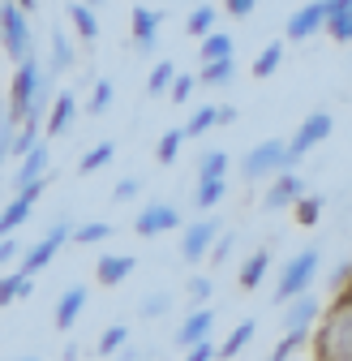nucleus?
<instances>
[{"instance_id": "58836bf2", "label": "nucleus", "mask_w": 352, "mask_h": 361, "mask_svg": "<svg viewBox=\"0 0 352 361\" xmlns=\"http://www.w3.org/2000/svg\"><path fill=\"white\" fill-rule=\"evenodd\" d=\"M292 211H296V224H301V228H314V224L322 219V198H318V194H305Z\"/></svg>"}, {"instance_id": "393cba45", "label": "nucleus", "mask_w": 352, "mask_h": 361, "mask_svg": "<svg viewBox=\"0 0 352 361\" xmlns=\"http://www.w3.org/2000/svg\"><path fill=\"white\" fill-rule=\"evenodd\" d=\"M198 56H202V65H215V61H232V35H224V30L206 35V39L198 43Z\"/></svg>"}, {"instance_id": "c9c22d12", "label": "nucleus", "mask_w": 352, "mask_h": 361, "mask_svg": "<svg viewBox=\"0 0 352 361\" xmlns=\"http://www.w3.org/2000/svg\"><path fill=\"white\" fill-rule=\"evenodd\" d=\"M112 99H116V86H112L108 78H99V82L91 86V99H86V112H91V116H103V112L112 108Z\"/></svg>"}, {"instance_id": "ea45409f", "label": "nucleus", "mask_w": 352, "mask_h": 361, "mask_svg": "<svg viewBox=\"0 0 352 361\" xmlns=\"http://www.w3.org/2000/svg\"><path fill=\"white\" fill-rule=\"evenodd\" d=\"M39 142H43V138H39V129H34V125H22V129H18V138H13V147H9V155H13V159H26Z\"/></svg>"}, {"instance_id": "ddd939ff", "label": "nucleus", "mask_w": 352, "mask_h": 361, "mask_svg": "<svg viewBox=\"0 0 352 361\" xmlns=\"http://www.w3.org/2000/svg\"><path fill=\"white\" fill-rule=\"evenodd\" d=\"M48 164H52V147H48V142H39L26 159H18V172H13V180H9L13 194L39 185V180H48Z\"/></svg>"}, {"instance_id": "9d476101", "label": "nucleus", "mask_w": 352, "mask_h": 361, "mask_svg": "<svg viewBox=\"0 0 352 361\" xmlns=\"http://www.w3.org/2000/svg\"><path fill=\"white\" fill-rule=\"evenodd\" d=\"M43 190H48V180H39V185H30V190L13 194V198L5 202V211H0V241L13 237L22 224L30 219V211H34V202H39V194H43Z\"/></svg>"}, {"instance_id": "f03ea898", "label": "nucleus", "mask_w": 352, "mask_h": 361, "mask_svg": "<svg viewBox=\"0 0 352 361\" xmlns=\"http://www.w3.org/2000/svg\"><path fill=\"white\" fill-rule=\"evenodd\" d=\"M318 250L310 245V250H301V254H292L284 267H279V284H275V293H271V301L275 305H288V301H296V297H305L310 293V284H314V276H318Z\"/></svg>"}, {"instance_id": "6e6552de", "label": "nucleus", "mask_w": 352, "mask_h": 361, "mask_svg": "<svg viewBox=\"0 0 352 361\" xmlns=\"http://www.w3.org/2000/svg\"><path fill=\"white\" fill-rule=\"evenodd\" d=\"M219 233H224V228H219V219H215V215H202V219L185 224V233H181V258H185V262H202V258H210Z\"/></svg>"}, {"instance_id": "2f4dec72", "label": "nucleus", "mask_w": 352, "mask_h": 361, "mask_svg": "<svg viewBox=\"0 0 352 361\" xmlns=\"http://www.w3.org/2000/svg\"><path fill=\"white\" fill-rule=\"evenodd\" d=\"M116 228L108 219H86V224H73V241L77 245H99V241H108Z\"/></svg>"}, {"instance_id": "c85d7f7f", "label": "nucleus", "mask_w": 352, "mask_h": 361, "mask_svg": "<svg viewBox=\"0 0 352 361\" xmlns=\"http://www.w3.org/2000/svg\"><path fill=\"white\" fill-rule=\"evenodd\" d=\"M112 159H116V142H112V138H108V142H95L91 151H86V155L77 159V172H82V176H91V172L108 168Z\"/></svg>"}, {"instance_id": "a878e982", "label": "nucleus", "mask_w": 352, "mask_h": 361, "mask_svg": "<svg viewBox=\"0 0 352 361\" xmlns=\"http://www.w3.org/2000/svg\"><path fill=\"white\" fill-rule=\"evenodd\" d=\"M198 180H228V151H202L198 155Z\"/></svg>"}, {"instance_id": "79ce46f5", "label": "nucleus", "mask_w": 352, "mask_h": 361, "mask_svg": "<svg viewBox=\"0 0 352 361\" xmlns=\"http://www.w3.org/2000/svg\"><path fill=\"white\" fill-rule=\"evenodd\" d=\"M18 121L9 116V108L5 112H0V168H5V155H9V147H13V138H18Z\"/></svg>"}, {"instance_id": "7c9ffc66", "label": "nucleus", "mask_w": 352, "mask_h": 361, "mask_svg": "<svg viewBox=\"0 0 352 361\" xmlns=\"http://www.w3.org/2000/svg\"><path fill=\"white\" fill-rule=\"evenodd\" d=\"M189 142V133H185V125H172L163 138H159V147H155V159L159 164H176V155H181V147Z\"/></svg>"}, {"instance_id": "412c9836", "label": "nucleus", "mask_w": 352, "mask_h": 361, "mask_svg": "<svg viewBox=\"0 0 352 361\" xmlns=\"http://www.w3.org/2000/svg\"><path fill=\"white\" fill-rule=\"evenodd\" d=\"M267 271H271V250H249L245 262H241V288L253 293L262 280H267Z\"/></svg>"}, {"instance_id": "603ef678", "label": "nucleus", "mask_w": 352, "mask_h": 361, "mask_svg": "<svg viewBox=\"0 0 352 361\" xmlns=\"http://www.w3.org/2000/svg\"><path fill=\"white\" fill-rule=\"evenodd\" d=\"M232 18H249L253 9H258V0H228V5H224Z\"/></svg>"}, {"instance_id": "a18cd8bd", "label": "nucleus", "mask_w": 352, "mask_h": 361, "mask_svg": "<svg viewBox=\"0 0 352 361\" xmlns=\"http://www.w3.org/2000/svg\"><path fill=\"white\" fill-rule=\"evenodd\" d=\"M138 194H142V180H138V176H125V180H116L112 202H134Z\"/></svg>"}, {"instance_id": "5701e85b", "label": "nucleus", "mask_w": 352, "mask_h": 361, "mask_svg": "<svg viewBox=\"0 0 352 361\" xmlns=\"http://www.w3.org/2000/svg\"><path fill=\"white\" fill-rule=\"evenodd\" d=\"M65 69H73V43L65 30H52V52H48V73L61 78Z\"/></svg>"}, {"instance_id": "20e7f679", "label": "nucleus", "mask_w": 352, "mask_h": 361, "mask_svg": "<svg viewBox=\"0 0 352 361\" xmlns=\"http://www.w3.org/2000/svg\"><path fill=\"white\" fill-rule=\"evenodd\" d=\"M0 43H5V56L13 65H26L34 56V39H30V22L18 5H0Z\"/></svg>"}, {"instance_id": "864d4df0", "label": "nucleus", "mask_w": 352, "mask_h": 361, "mask_svg": "<svg viewBox=\"0 0 352 361\" xmlns=\"http://www.w3.org/2000/svg\"><path fill=\"white\" fill-rule=\"evenodd\" d=\"M219 125H237V108L232 104H219Z\"/></svg>"}, {"instance_id": "bb28decb", "label": "nucleus", "mask_w": 352, "mask_h": 361, "mask_svg": "<svg viewBox=\"0 0 352 361\" xmlns=\"http://www.w3.org/2000/svg\"><path fill=\"white\" fill-rule=\"evenodd\" d=\"M253 331H258V323H253V319H245V323H237V327L228 331V340H224V344H219V357H224V361H232V357H241V353H245V344L253 340Z\"/></svg>"}, {"instance_id": "6ab92c4d", "label": "nucleus", "mask_w": 352, "mask_h": 361, "mask_svg": "<svg viewBox=\"0 0 352 361\" xmlns=\"http://www.w3.org/2000/svg\"><path fill=\"white\" fill-rule=\"evenodd\" d=\"M73 116H77V99H73V90H56V104H52L48 121H43V133H48V138H61V133H69Z\"/></svg>"}, {"instance_id": "2eb2a0df", "label": "nucleus", "mask_w": 352, "mask_h": 361, "mask_svg": "<svg viewBox=\"0 0 352 361\" xmlns=\"http://www.w3.org/2000/svg\"><path fill=\"white\" fill-rule=\"evenodd\" d=\"M86 301H91V288H86V284H69V288L61 293V301H56V314H52L56 331H69V327L77 323V314L86 310Z\"/></svg>"}, {"instance_id": "49530a36", "label": "nucleus", "mask_w": 352, "mask_h": 361, "mask_svg": "<svg viewBox=\"0 0 352 361\" xmlns=\"http://www.w3.org/2000/svg\"><path fill=\"white\" fill-rule=\"evenodd\" d=\"M138 310H142V319H159V314L172 310V297H168V293H155V297H146Z\"/></svg>"}, {"instance_id": "6e6d98bb", "label": "nucleus", "mask_w": 352, "mask_h": 361, "mask_svg": "<svg viewBox=\"0 0 352 361\" xmlns=\"http://www.w3.org/2000/svg\"><path fill=\"white\" fill-rule=\"evenodd\" d=\"M22 361H39V357H22Z\"/></svg>"}, {"instance_id": "423d86ee", "label": "nucleus", "mask_w": 352, "mask_h": 361, "mask_svg": "<svg viewBox=\"0 0 352 361\" xmlns=\"http://www.w3.org/2000/svg\"><path fill=\"white\" fill-rule=\"evenodd\" d=\"M331 129H335V116H331V112H310V116H305V121L296 125V133L288 138V155H292V164H301L314 147H322V142L331 138Z\"/></svg>"}, {"instance_id": "4468645a", "label": "nucleus", "mask_w": 352, "mask_h": 361, "mask_svg": "<svg viewBox=\"0 0 352 361\" xmlns=\"http://www.w3.org/2000/svg\"><path fill=\"white\" fill-rule=\"evenodd\" d=\"M305 198V180L296 176V172H279L271 185H267V194H262V202H267V211H284V207H296Z\"/></svg>"}, {"instance_id": "c756f323", "label": "nucleus", "mask_w": 352, "mask_h": 361, "mask_svg": "<svg viewBox=\"0 0 352 361\" xmlns=\"http://www.w3.org/2000/svg\"><path fill=\"white\" fill-rule=\"evenodd\" d=\"M215 22H219V9L215 5H194L189 18H185V30L194 39H206V35H215Z\"/></svg>"}, {"instance_id": "72a5a7b5", "label": "nucleus", "mask_w": 352, "mask_h": 361, "mask_svg": "<svg viewBox=\"0 0 352 361\" xmlns=\"http://www.w3.org/2000/svg\"><path fill=\"white\" fill-rule=\"evenodd\" d=\"M219 125V108L215 104H202V108H194V116L185 121V133L189 138H202V133H210Z\"/></svg>"}, {"instance_id": "aec40b11", "label": "nucleus", "mask_w": 352, "mask_h": 361, "mask_svg": "<svg viewBox=\"0 0 352 361\" xmlns=\"http://www.w3.org/2000/svg\"><path fill=\"white\" fill-rule=\"evenodd\" d=\"M327 35L335 43H352V0H327Z\"/></svg>"}, {"instance_id": "de8ad7c7", "label": "nucleus", "mask_w": 352, "mask_h": 361, "mask_svg": "<svg viewBox=\"0 0 352 361\" xmlns=\"http://www.w3.org/2000/svg\"><path fill=\"white\" fill-rule=\"evenodd\" d=\"M301 344H305V336H284V340L271 348V357H267V361H292V353H296Z\"/></svg>"}, {"instance_id": "7ed1b4c3", "label": "nucleus", "mask_w": 352, "mask_h": 361, "mask_svg": "<svg viewBox=\"0 0 352 361\" xmlns=\"http://www.w3.org/2000/svg\"><path fill=\"white\" fill-rule=\"evenodd\" d=\"M292 155H288V142L284 138H267L241 155V176L245 180H262V176H279V172H292Z\"/></svg>"}, {"instance_id": "1a4fd4ad", "label": "nucleus", "mask_w": 352, "mask_h": 361, "mask_svg": "<svg viewBox=\"0 0 352 361\" xmlns=\"http://www.w3.org/2000/svg\"><path fill=\"white\" fill-rule=\"evenodd\" d=\"M172 228H181V211H176L172 202H146L134 215V233L138 237H163Z\"/></svg>"}, {"instance_id": "0eeeda50", "label": "nucleus", "mask_w": 352, "mask_h": 361, "mask_svg": "<svg viewBox=\"0 0 352 361\" xmlns=\"http://www.w3.org/2000/svg\"><path fill=\"white\" fill-rule=\"evenodd\" d=\"M69 237H73V224H69V219L52 224V228H48V237H43V241H34L30 250H22V276H30V280H34L39 271L48 267L52 258H56V250H61Z\"/></svg>"}, {"instance_id": "9b49d317", "label": "nucleus", "mask_w": 352, "mask_h": 361, "mask_svg": "<svg viewBox=\"0 0 352 361\" xmlns=\"http://www.w3.org/2000/svg\"><path fill=\"white\" fill-rule=\"evenodd\" d=\"M318 314H322L318 297H314V293H305V297H296V301H288V305H284L279 327H284V336H310V327H314Z\"/></svg>"}, {"instance_id": "f257e3e1", "label": "nucleus", "mask_w": 352, "mask_h": 361, "mask_svg": "<svg viewBox=\"0 0 352 361\" xmlns=\"http://www.w3.org/2000/svg\"><path fill=\"white\" fill-rule=\"evenodd\" d=\"M314 361H352V305L331 301L314 336Z\"/></svg>"}, {"instance_id": "5fc2aeb1", "label": "nucleus", "mask_w": 352, "mask_h": 361, "mask_svg": "<svg viewBox=\"0 0 352 361\" xmlns=\"http://www.w3.org/2000/svg\"><path fill=\"white\" fill-rule=\"evenodd\" d=\"M335 301H344V305H352V280H348V288H344V293H339Z\"/></svg>"}, {"instance_id": "a19ab883", "label": "nucleus", "mask_w": 352, "mask_h": 361, "mask_svg": "<svg viewBox=\"0 0 352 361\" xmlns=\"http://www.w3.org/2000/svg\"><path fill=\"white\" fill-rule=\"evenodd\" d=\"M194 90H198V73H176V82H172V104H189L194 99Z\"/></svg>"}, {"instance_id": "09e8293b", "label": "nucleus", "mask_w": 352, "mask_h": 361, "mask_svg": "<svg viewBox=\"0 0 352 361\" xmlns=\"http://www.w3.org/2000/svg\"><path fill=\"white\" fill-rule=\"evenodd\" d=\"M348 280H352V258H344V262H335V271H331V280H327V284H331V293L339 297V293L348 288Z\"/></svg>"}, {"instance_id": "37998d69", "label": "nucleus", "mask_w": 352, "mask_h": 361, "mask_svg": "<svg viewBox=\"0 0 352 361\" xmlns=\"http://www.w3.org/2000/svg\"><path fill=\"white\" fill-rule=\"evenodd\" d=\"M185 293H189V301H194V310H202V305L210 301V293H215V284H210V276H194Z\"/></svg>"}, {"instance_id": "f8f14e48", "label": "nucleus", "mask_w": 352, "mask_h": 361, "mask_svg": "<svg viewBox=\"0 0 352 361\" xmlns=\"http://www.w3.org/2000/svg\"><path fill=\"white\" fill-rule=\"evenodd\" d=\"M318 30H327V0H310V5H301V9L288 18V26H284V35H288L292 43L314 39Z\"/></svg>"}, {"instance_id": "4be33fe9", "label": "nucleus", "mask_w": 352, "mask_h": 361, "mask_svg": "<svg viewBox=\"0 0 352 361\" xmlns=\"http://www.w3.org/2000/svg\"><path fill=\"white\" fill-rule=\"evenodd\" d=\"M65 13H69V22H73V30H77L82 43H95L99 39V18H95L91 5H65Z\"/></svg>"}, {"instance_id": "dca6fc26", "label": "nucleus", "mask_w": 352, "mask_h": 361, "mask_svg": "<svg viewBox=\"0 0 352 361\" xmlns=\"http://www.w3.org/2000/svg\"><path fill=\"white\" fill-rule=\"evenodd\" d=\"M159 22H163V13H159V9H146V5H138L134 13H129V26H134L138 52H155V43H159Z\"/></svg>"}, {"instance_id": "3c124183", "label": "nucleus", "mask_w": 352, "mask_h": 361, "mask_svg": "<svg viewBox=\"0 0 352 361\" xmlns=\"http://www.w3.org/2000/svg\"><path fill=\"white\" fill-rule=\"evenodd\" d=\"M22 258V245L13 241V237H5V241H0V267H9V262H18Z\"/></svg>"}, {"instance_id": "4c0bfd02", "label": "nucleus", "mask_w": 352, "mask_h": 361, "mask_svg": "<svg viewBox=\"0 0 352 361\" xmlns=\"http://www.w3.org/2000/svg\"><path fill=\"white\" fill-rule=\"evenodd\" d=\"M172 82H176V65H172V61H159V65L151 69V78H146V95H168Z\"/></svg>"}, {"instance_id": "39448f33", "label": "nucleus", "mask_w": 352, "mask_h": 361, "mask_svg": "<svg viewBox=\"0 0 352 361\" xmlns=\"http://www.w3.org/2000/svg\"><path fill=\"white\" fill-rule=\"evenodd\" d=\"M39 82H43V61H39V56H30L26 65L13 69V82H9V116H13L18 125L26 121V112H30V104H34Z\"/></svg>"}, {"instance_id": "c03bdc74", "label": "nucleus", "mask_w": 352, "mask_h": 361, "mask_svg": "<svg viewBox=\"0 0 352 361\" xmlns=\"http://www.w3.org/2000/svg\"><path fill=\"white\" fill-rule=\"evenodd\" d=\"M232 250H237V233H219V241L210 250V267H224L232 258Z\"/></svg>"}, {"instance_id": "473e14b6", "label": "nucleus", "mask_w": 352, "mask_h": 361, "mask_svg": "<svg viewBox=\"0 0 352 361\" xmlns=\"http://www.w3.org/2000/svg\"><path fill=\"white\" fill-rule=\"evenodd\" d=\"M279 65H284V43L275 39V43H267V48L253 56V78H271Z\"/></svg>"}, {"instance_id": "f704fd0d", "label": "nucleus", "mask_w": 352, "mask_h": 361, "mask_svg": "<svg viewBox=\"0 0 352 361\" xmlns=\"http://www.w3.org/2000/svg\"><path fill=\"white\" fill-rule=\"evenodd\" d=\"M120 348H129V327L125 323H112L103 336H99V357H120Z\"/></svg>"}, {"instance_id": "a211bd4d", "label": "nucleus", "mask_w": 352, "mask_h": 361, "mask_svg": "<svg viewBox=\"0 0 352 361\" xmlns=\"http://www.w3.org/2000/svg\"><path fill=\"white\" fill-rule=\"evenodd\" d=\"M134 267H138V258H129V254H99L95 280H99L103 288H116V284H125L129 276H134Z\"/></svg>"}, {"instance_id": "b1692460", "label": "nucleus", "mask_w": 352, "mask_h": 361, "mask_svg": "<svg viewBox=\"0 0 352 361\" xmlns=\"http://www.w3.org/2000/svg\"><path fill=\"white\" fill-rule=\"evenodd\" d=\"M30 293H34V280L22 276V271H9V276H0V310L13 305V301H22V297H30Z\"/></svg>"}, {"instance_id": "cd10ccee", "label": "nucleus", "mask_w": 352, "mask_h": 361, "mask_svg": "<svg viewBox=\"0 0 352 361\" xmlns=\"http://www.w3.org/2000/svg\"><path fill=\"white\" fill-rule=\"evenodd\" d=\"M224 194H228V180H198V190H194V207H198L202 215H210L219 202H224Z\"/></svg>"}, {"instance_id": "f3484780", "label": "nucleus", "mask_w": 352, "mask_h": 361, "mask_svg": "<svg viewBox=\"0 0 352 361\" xmlns=\"http://www.w3.org/2000/svg\"><path fill=\"white\" fill-rule=\"evenodd\" d=\"M210 327H215V310L202 305V310L189 314V319H181V327H176V344H181V348H194V344L210 340Z\"/></svg>"}, {"instance_id": "8fccbe9b", "label": "nucleus", "mask_w": 352, "mask_h": 361, "mask_svg": "<svg viewBox=\"0 0 352 361\" xmlns=\"http://www.w3.org/2000/svg\"><path fill=\"white\" fill-rule=\"evenodd\" d=\"M215 357H219V348H215L210 340H202V344L185 348V361H215Z\"/></svg>"}, {"instance_id": "e433bc0d", "label": "nucleus", "mask_w": 352, "mask_h": 361, "mask_svg": "<svg viewBox=\"0 0 352 361\" xmlns=\"http://www.w3.org/2000/svg\"><path fill=\"white\" fill-rule=\"evenodd\" d=\"M237 73V61H215V65H202L198 73V86H228Z\"/></svg>"}]
</instances>
